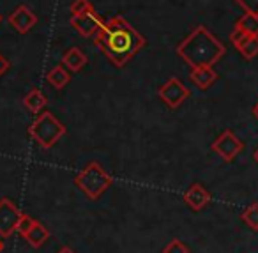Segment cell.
<instances>
[{"label": "cell", "mask_w": 258, "mask_h": 253, "mask_svg": "<svg viewBox=\"0 0 258 253\" xmlns=\"http://www.w3.org/2000/svg\"><path fill=\"white\" fill-rule=\"evenodd\" d=\"M145 43L147 39L122 16H113L104 22L103 30L94 37V44L99 46L108 61L117 68L127 64Z\"/></svg>", "instance_id": "obj_1"}, {"label": "cell", "mask_w": 258, "mask_h": 253, "mask_svg": "<svg viewBox=\"0 0 258 253\" xmlns=\"http://www.w3.org/2000/svg\"><path fill=\"white\" fill-rule=\"evenodd\" d=\"M177 55L186 64L193 68H212L223 55L226 54V48L218 37L209 32L207 27L198 25L193 32L177 44Z\"/></svg>", "instance_id": "obj_2"}, {"label": "cell", "mask_w": 258, "mask_h": 253, "mask_svg": "<svg viewBox=\"0 0 258 253\" xmlns=\"http://www.w3.org/2000/svg\"><path fill=\"white\" fill-rule=\"evenodd\" d=\"M75 184L83 195H87V198L97 200L113 184V179L104 170L103 165L97 161H90L83 170L75 175Z\"/></svg>", "instance_id": "obj_3"}, {"label": "cell", "mask_w": 258, "mask_h": 253, "mask_svg": "<svg viewBox=\"0 0 258 253\" xmlns=\"http://www.w3.org/2000/svg\"><path fill=\"white\" fill-rule=\"evenodd\" d=\"M29 135L41 149H51L66 135V126L51 112H41L30 124Z\"/></svg>", "instance_id": "obj_4"}, {"label": "cell", "mask_w": 258, "mask_h": 253, "mask_svg": "<svg viewBox=\"0 0 258 253\" xmlns=\"http://www.w3.org/2000/svg\"><path fill=\"white\" fill-rule=\"evenodd\" d=\"M158 94H159V99H161L166 107L175 110V108H179L180 105L189 97V89H187L179 78L172 76L168 82H165L159 87Z\"/></svg>", "instance_id": "obj_5"}, {"label": "cell", "mask_w": 258, "mask_h": 253, "mask_svg": "<svg viewBox=\"0 0 258 253\" xmlns=\"http://www.w3.org/2000/svg\"><path fill=\"white\" fill-rule=\"evenodd\" d=\"M211 149L221 158L223 161H233L244 149V143L240 142L239 138L235 136V133H232L230 129L223 131L218 138L212 142Z\"/></svg>", "instance_id": "obj_6"}, {"label": "cell", "mask_w": 258, "mask_h": 253, "mask_svg": "<svg viewBox=\"0 0 258 253\" xmlns=\"http://www.w3.org/2000/svg\"><path fill=\"white\" fill-rule=\"evenodd\" d=\"M22 211L9 198L0 200V237L6 239L16 230L18 221L22 218Z\"/></svg>", "instance_id": "obj_7"}, {"label": "cell", "mask_w": 258, "mask_h": 253, "mask_svg": "<svg viewBox=\"0 0 258 253\" xmlns=\"http://www.w3.org/2000/svg\"><path fill=\"white\" fill-rule=\"evenodd\" d=\"M71 27L83 37H96L103 30L104 22L96 13H83L71 16Z\"/></svg>", "instance_id": "obj_8"}, {"label": "cell", "mask_w": 258, "mask_h": 253, "mask_svg": "<svg viewBox=\"0 0 258 253\" xmlns=\"http://www.w3.org/2000/svg\"><path fill=\"white\" fill-rule=\"evenodd\" d=\"M8 22L16 32L27 34L37 23V16L34 15L32 9H29L27 6H20V8H16L15 11L9 15Z\"/></svg>", "instance_id": "obj_9"}, {"label": "cell", "mask_w": 258, "mask_h": 253, "mask_svg": "<svg viewBox=\"0 0 258 253\" xmlns=\"http://www.w3.org/2000/svg\"><path fill=\"white\" fill-rule=\"evenodd\" d=\"M211 200H212L211 193H209L207 189L200 184V182L191 184L189 189L184 193V202H186L193 211H197V213L202 209H205V207L211 204Z\"/></svg>", "instance_id": "obj_10"}, {"label": "cell", "mask_w": 258, "mask_h": 253, "mask_svg": "<svg viewBox=\"0 0 258 253\" xmlns=\"http://www.w3.org/2000/svg\"><path fill=\"white\" fill-rule=\"evenodd\" d=\"M189 80L200 90H207L218 80V73L214 71V68H193L189 73Z\"/></svg>", "instance_id": "obj_11"}, {"label": "cell", "mask_w": 258, "mask_h": 253, "mask_svg": "<svg viewBox=\"0 0 258 253\" xmlns=\"http://www.w3.org/2000/svg\"><path fill=\"white\" fill-rule=\"evenodd\" d=\"M46 82L50 83L53 89H64L66 85H69L71 82V75H69V69L66 66H55L50 71L46 73Z\"/></svg>", "instance_id": "obj_12"}, {"label": "cell", "mask_w": 258, "mask_h": 253, "mask_svg": "<svg viewBox=\"0 0 258 253\" xmlns=\"http://www.w3.org/2000/svg\"><path fill=\"white\" fill-rule=\"evenodd\" d=\"M23 237L27 239V242H29L30 246H34V248H41V246L50 239V230H48L41 221H36V223L32 225V228H30Z\"/></svg>", "instance_id": "obj_13"}, {"label": "cell", "mask_w": 258, "mask_h": 253, "mask_svg": "<svg viewBox=\"0 0 258 253\" xmlns=\"http://www.w3.org/2000/svg\"><path fill=\"white\" fill-rule=\"evenodd\" d=\"M87 62H89V59L78 48H71L62 57V66H66L69 71H80V69H83V66H87Z\"/></svg>", "instance_id": "obj_14"}, {"label": "cell", "mask_w": 258, "mask_h": 253, "mask_svg": "<svg viewBox=\"0 0 258 253\" xmlns=\"http://www.w3.org/2000/svg\"><path fill=\"white\" fill-rule=\"evenodd\" d=\"M23 105H25V108L29 112L39 115L41 112L44 110V107L48 105V99L39 89H32L25 97H23Z\"/></svg>", "instance_id": "obj_15"}, {"label": "cell", "mask_w": 258, "mask_h": 253, "mask_svg": "<svg viewBox=\"0 0 258 253\" xmlns=\"http://www.w3.org/2000/svg\"><path fill=\"white\" fill-rule=\"evenodd\" d=\"M235 29H240L247 36H258V15L246 13L235 22Z\"/></svg>", "instance_id": "obj_16"}, {"label": "cell", "mask_w": 258, "mask_h": 253, "mask_svg": "<svg viewBox=\"0 0 258 253\" xmlns=\"http://www.w3.org/2000/svg\"><path fill=\"white\" fill-rule=\"evenodd\" d=\"M235 48L246 61H251L258 55V36H246Z\"/></svg>", "instance_id": "obj_17"}, {"label": "cell", "mask_w": 258, "mask_h": 253, "mask_svg": "<svg viewBox=\"0 0 258 253\" xmlns=\"http://www.w3.org/2000/svg\"><path fill=\"white\" fill-rule=\"evenodd\" d=\"M240 220L247 225L253 232H258V202L247 206L240 214Z\"/></svg>", "instance_id": "obj_18"}, {"label": "cell", "mask_w": 258, "mask_h": 253, "mask_svg": "<svg viewBox=\"0 0 258 253\" xmlns=\"http://www.w3.org/2000/svg\"><path fill=\"white\" fill-rule=\"evenodd\" d=\"M83 13H96L90 0H75L71 4V15H83Z\"/></svg>", "instance_id": "obj_19"}, {"label": "cell", "mask_w": 258, "mask_h": 253, "mask_svg": "<svg viewBox=\"0 0 258 253\" xmlns=\"http://www.w3.org/2000/svg\"><path fill=\"white\" fill-rule=\"evenodd\" d=\"M36 223V220H34L32 216H29V214H22V218H20L18 221V227H16V232L22 235H25L27 232L32 228V225Z\"/></svg>", "instance_id": "obj_20"}, {"label": "cell", "mask_w": 258, "mask_h": 253, "mask_svg": "<svg viewBox=\"0 0 258 253\" xmlns=\"http://www.w3.org/2000/svg\"><path fill=\"white\" fill-rule=\"evenodd\" d=\"M163 253H189V248H187L180 239H173L168 246H165Z\"/></svg>", "instance_id": "obj_21"}, {"label": "cell", "mask_w": 258, "mask_h": 253, "mask_svg": "<svg viewBox=\"0 0 258 253\" xmlns=\"http://www.w3.org/2000/svg\"><path fill=\"white\" fill-rule=\"evenodd\" d=\"M235 2L244 9V13L258 15V0H235Z\"/></svg>", "instance_id": "obj_22"}, {"label": "cell", "mask_w": 258, "mask_h": 253, "mask_svg": "<svg viewBox=\"0 0 258 253\" xmlns=\"http://www.w3.org/2000/svg\"><path fill=\"white\" fill-rule=\"evenodd\" d=\"M8 69H9V61L0 54V76H4L8 73Z\"/></svg>", "instance_id": "obj_23"}, {"label": "cell", "mask_w": 258, "mask_h": 253, "mask_svg": "<svg viewBox=\"0 0 258 253\" xmlns=\"http://www.w3.org/2000/svg\"><path fill=\"white\" fill-rule=\"evenodd\" d=\"M57 253H75V251H73V249L69 248V246H64V248H60Z\"/></svg>", "instance_id": "obj_24"}, {"label": "cell", "mask_w": 258, "mask_h": 253, "mask_svg": "<svg viewBox=\"0 0 258 253\" xmlns=\"http://www.w3.org/2000/svg\"><path fill=\"white\" fill-rule=\"evenodd\" d=\"M253 115H254V119H258V103L253 107Z\"/></svg>", "instance_id": "obj_25"}, {"label": "cell", "mask_w": 258, "mask_h": 253, "mask_svg": "<svg viewBox=\"0 0 258 253\" xmlns=\"http://www.w3.org/2000/svg\"><path fill=\"white\" fill-rule=\"evenodd\" d=\"M2 249H4V241H2V237H0V253H2Z\"/></svg>", "instance_id": "obj_26"}, {"label": "cell", "mask_w": 258, "mask_h": 253, "mask_svg": "<svg viewBox=\"0 0 258 253\" xmlns=\"http://www.w3.org/2000/svg\"><path fill=\"white\" fill-rule=\"evenodd\" d=\"M253 158H254V161H256V163H258V149H256V150H254V154H253Z\"/></svg>", "instance_id": "obj_27"}, {"label": "cell", "mask_w": 258, "mask_h": 253, "mask_svg": "<svg viewBox=\"0 0 258 253\" xmlns=\"http://www.w3.org/2000/svg\"><path fill=\"white\" fill-rule=\"evenodd\" d=\"M0 22H2V15H0Z\"/></svg>", "instance_id": "obj_28"}]
</instances>
